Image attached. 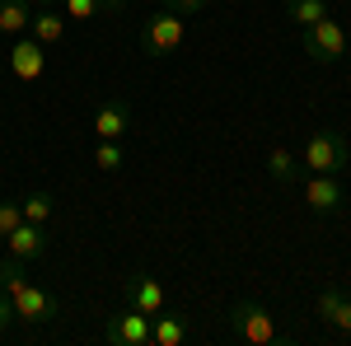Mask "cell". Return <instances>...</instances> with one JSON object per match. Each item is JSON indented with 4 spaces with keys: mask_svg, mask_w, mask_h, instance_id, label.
<instances>
[{
    "mask_svg": "<svg viewBox=\"0 0 351 346\" xmlns=\"http://www.w3.org/2000/svg\"><path fill=\"white\" fill-rule=\"evenodd\" d=\"M230 332L248 346H281L286 342V332L276 328L271 309H263L258 299H234L230 304Z\"/></svg>",
    "mask_w": 351,
    "mask_h": 346,
    "instance_id": "cell-1",
    "label": "cell"
},
{
    "mask_svg": "<svg viewBox=\"0 0 351 346\" xmlns=\"http://www.w3.org/2000/svg\"><path fill=\"white\" fill-rule=\"evenodd\" d=\"M347 160H351L347 136L332 132V127H324V132H314L304 140V169H309V173H342Z\"/></svg>",
    "mask_w": 351,
    "mask_h": 346,
    "instance_id": "cell-2",
    "label": "cell"
},
{
    "mask_svg": "<svg viewBox=\"0 0 351 346\" xmlns=\"http://www.w3.org/2000/svg\"><path fill=\"white\" fill-rule=\"evenodd\" d=\"M183 38H188V24H183V14H173V10H160V14H150L145 28H141V47L150 56H169L183 47Z\"/></svg>",
    "mask_w": 351,
    "mask_h": 346,
    "instance_id": "cell-3",
    "label": "cell"
},
{
    "mask_svg": "<svg viewBox=\"0 0 351 346\" xmlns=\"http://www.w3.org/2000/svg\"><path fill=\"white\" fill-rule=\"evenodd\" d=\"M304 52H309V61H319V66H332V61H342L347 56V33H342V24L337 19H319V24L304 28Z\"/></svg>",
    "mask_w": 351,
    "mask_h": 346,
    "instance_id": "cell-4",
    "label": "cell"
},
{
    "mask_svg": "<svg viewBox=\"0 0 351 346\" xmlns=\"http://www.w3.org/2000/svg\"><path fill=\"white\" fill-rule=\"evenodd\" d=\"M56 314H61V299L47 295L43 286H33V281L14 295V319L19 323H33V328H38V323H52Z\"/></svg>",
    "mask_w": 351,
    "mask_h": 346,
    "instance_id": "cell-5",
    "label": "cell"
},
{
    "mask_svg": "<svg viewBox=\"0 0 351 346\" xmlns=\"http://www.w3.org/2000/svg\"><path fill=\"white\" fill-rule=\"evenodd\" d=\"M104 337H108L112 346H145V342H150V314H141V309H122V314H112V319H108Z\"/></svg>",
    "mask_w": 351,
    "mask_h": 346,
    "instance_id": "cell-6",
    "label": "cell"
},
{
    "mask_svg": "<svg viewBox=\"0 0 351 346\" xmlns=\"http://www.w3.org/2000/svg\"><path fill=\"white\" fill-rule=\"evenodd\" d=\"M300 197H304L309 211H319V215L337 211V206L347 201V192H342V183H337V173H309V183H304Z\"/></svg>",
    "mask_w": 351,
    "mask_h": 346,
    "instance_id": "cell-7",
    "label": "cell"
},
{
    "mask_svg": "<svg viewBox=\"0 0 351 346\" xmlns=\"http://www.w3.org/2000/svg\"><path fill=\"white\" fill-rule=\"evenodd\" d=\"M94 132L99 140H117V136L132 132V103L127 99H108V103L94 108Z\"/></svg>",
    "mask_w": 351,
    "mask_h": 346,
    "instance_id": "cell-8",
    "label": "cell"
},
{
    "mask_svg": "<svg viewBox=\"0 0 351 346\" xmlns=\"http://www.w3.org/2000/svg\"><path fill=\"white\" fill-rule=\"evenodd\" d=\"M5 243H10V253H14V258L38 262V258L47 253V230H43V225H33V220H19V225L5 234Z\"/></svg>",
    "mask_w": 351,
    "mask_h": 346,
    "instance_id": "cell-9",
    "label": "cell"
},
{
    "mask_svg": "<svg viewBox=\"0 0 351 346\" xmlns=\"http://www.w3.org/2000/svg\"><path fill=\"white\" fill-rule=\"evenodd\" d=\"M164 304H169V295L155 276H127V309H141V314H160Z\"/></svg>",
    "mask_w": 351,
    "mask_h": 346,
    "instance_id": "cell-10",
    "label": "cell"
},
{
    "mask_svg": "<svg viewBox=\"0 0 351 346\" xmlns=\"http://www.w3.org/2000/svg\"><path fill=\"white\" fill-rule=\"evenodd\" d=\"M319 319H324L332 332L351 337V295H347V291H337V286L319 291Z\"/></svg>",
    "mask_w": 351,
    "mask_h": 346,
    "instance_id": "cell-11",
    "label": "cell"
},
{
    "mask_svg": "<svg viewBox=\"0 0 351 346\" xmlns=\"http://www.w3.org/2000/svg\"><path fill=\"white\" fill-rule=\"evenodd\" d=\"M10 71H14L19 80H38V75L47 71L43 42H38V38H24V42H14V47H10Z\"/></svg>",
    "mask_w": 351,
    "mask_h": 346,
    "instance_id": "cell-12",
    "label": "cell"
},
{
    "mask_svg": "<svg viewBox=\"0 0 351 346\" xmlns=\"http://www.w3.org/2000/svg\"><path fill=\"white\" fill-rule=\"evenodd\" d=\"M28 33H33L43 47H56V42L66 38V19H61V14H52L47 5H38V10H33V19H28Z\"/></svg>",
    "mask_w": 351,
    "mask_h": 346,
    "instance_id": "cell-13",
    "label": "cell"
},
{
    "mask_svg": "<svg viewBox=\"0 0 351 346\" xmlns=\"http://www.w3.org/2000/svg\"><path fill=\"white\" fill-rule=\"evenodd\" d=\"M183 337H188V323L178 319V314H164L160 309V319L150 323V342L155 346H183Z\"/></svg>",
    "mask_w": 351,
    "mask_h": 346,
    "instance_id": "cell-14",
    "label": "cell"
},
{
    "mask_svg": "<svg viewBox=\"0 0 351 346\" xmlns=\"http://www.w3.org/2000/svg\"><path fill=\"white\" fill-rule=\"evenodd\" d=\"M33 0H0V33H24L33 19Z\"/></svg>",
    "mask_w": 351,
    "mask_h": 346,
    "instance_id": "cell-15",
    "label": "cell"
},
{
    "mask_svg": "<svg viewBox=\"0 0 351 346\" xmlns=\"http://www.w3.org/2000/svg\"><path fill=\"white\" fill-rule=\"evenodd\" d=\"M328 14V0H286V19L295 28H309Z\"/></svg>",
    "mask_w": 351,
    "mask_h": 346,
    "instance_id": "cell-16",
    "label": "cell"
},
{
    "mask_svg": "<svg viewBox=\"0 0 351 346\" xmlns=\"http://www.w3.org/2000/svg\"><path fill=\"white\" fill-rule=\"evenodd\" d=\"M28 286V271H24V258H14V253H10V258H5V262H0V291L10 295V299H14V295L24 291Z\"/></svg>",
    "mask_w": 351,
    "mask_h": 346,
    "instance_id": "cell-17",
    "label": "cell"
},
{
    "mask_svg": "<svg viewBox=\"0 0 351 346\" xmlns=\"http://www.w3.org/2000/svg\"><path fill=\"white\" fill-rule=\"evenodd\" d=\"M267 173L276 178V183H295V178H300V164H295V155H291L286 145H276V150L267 155Z\"/></svg>",
    "mask_w": 351,
    "mask_h": 346,
    "instance_id": "cell-18",
    "label": "cell"
},
{
    "mask_svg": "<svg viewBox=\"0 0 351 346\" xmlns=\"http://www.w3.org/2000/svg\"><path fill=\"white\" fill-rule=\"evenodd\" d=\"M61 5H66V14H71V19H94V14H104V10H122V5H127V0H61Z\"/></svg>",
    "mask_w": 351,
    "mask_h": 346,
    "instance_id": "cell-19",
    "label": "cell"
},
{
    "mask_svg": "<svg viewBox=\"0 0 351 346\" xmlns=\"http://www.w3.org/2000/svg\"><path fill=\"white\" fill-rule=\"evenodd\" d=\"M19 206H24V220H33V225H47V215H52L56 201H52V192H28Z\"/></svg>",
    "mask_w": 351,
    "mask_h": 346,
    "instance_id": "cell-20",
    "label": "cell"
},
{
    "mask_svg": "<svg viewBox=\"0 0 351 346\" xmlns=\"http://www.w3.org/2000/svg\"><path fill=\"white\" fill-rule=\"evenodd\" d=\"M94 164H99L104 173H112V169H122V164H127V155H122V145H117V140H99V150H94Z\"/></svg>",
    "mask_w": 351,
    "mask_h": 346,
    "instance_id": "cell-21",
    "label": "cell"
},
{
    "mask_svg": "<svg viewBox=\"0 0 351 346\" xmlns=\"http://www.w3.org/2000/svg\"><path fill=\"white\" fill-rule=\"evenodd\" d=\"M19 220H24V206H19V201H0V239H5Z\"/></svg>",
    "mask_w": 351,
    "mask_h": 346,
    "instance_id": "cell-22",
    "label": "cell"
},
{
    "mask_svg": "<svg viewBox=\"0 0 351 346\" xmlns=\"http://www.w3.org/2000/svg\"><path fill=\"white\" fill-rule=\"evenodd\" d=\"M160 5H164V10H173V14H197L206 0H160Z\"/></svg>",
    "mask_w": 351,
    "mask_h": 346,
    "instance_id": "cell-23",
    "label": "cell"
},
{
    "mask_svg": "<svg viewBox=\"0 0 351 346\" xmlns=\"http://www.w3.org/2000/svg\"><path fill=\"white\" fill-rule=\"evenodd\" d=\"M10 323H14V299H10V295L0 291V332H5Z\"/></svg>",
    "mask_w": 351,
    "mask_h": 346,
    "instance_id": "cell-24",
    "label": "cell"
},
{
    "mask_svg": "<svg viewBox=\"0 0 351 346\" xmlns=\"http://www.w3.org/2000/svg\"><path fill=\"white\" fill-rule=\"evenodd\" d=\"M33 5H56V0H33Z\"/></svg>",
    "mask_w": 351,
    "mask_h": 346,
    "instance_id": "cell-25",
    "label": "cell"
}]
</instances>
